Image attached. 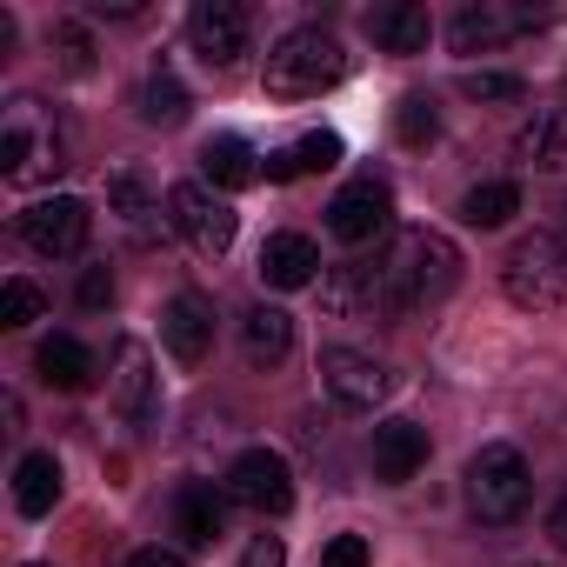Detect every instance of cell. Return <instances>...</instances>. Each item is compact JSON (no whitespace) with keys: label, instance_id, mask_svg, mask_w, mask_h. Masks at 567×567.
I'll use <instances>...</instances> for the list:
<instances>
[{"label":"cell","instance_id":"6da1fadb","mask_svg":"<svg viewBox=\"0 0 567 567\" xmlns=\"http://www.w3.org/2000/svg\"><path fill=\"white\" fill-rule=\"evenodd\" d=\"M461 280V254L447 234L434 227H401L381 254V288H388V321H408V315H427L454 295Z\"/></svg>","mask_w":567,"mask_h":567},{"label":"cell","instance_id":"7a4b0ae2","mask_svg":"<svg viewBox=\"0 0 567 567\" xmlns=\"http://www.w3.org/2000/svg\"><path fill=\"white\" fill-rule=\"evenodd\" d=\"M0 174L14 187H48L54 174H68V127L54 121L48 101L21 94L0 114Z\"/></svg>","mask_w":567,"mask_h":567},{"label":"cell","instance_id":"3957f363","mask_svg":"<svg viewBox=\"0 0 567 567\" xmlns=\"http://www.w3.org/2000/svg\"><path fill=\"white\" fill-rule=\"evenodd\" d=\"M341 81H348V48L328 28H295L267 48V74H260L267 101H315Z\"/></svg>","mask_w":567,"mask_h":567},{"label":"cell","instance_id":"277c9868","mask_svg":"<svg viewBox=\"0 0 567 567\" xmlns=\"http://www.w3.org/2000/svg\"><path fill=\"white\" fill-rule=\"evenodd\" d=\"M534 501V474H527V454L507 447V441H487L474 461H467V507L481 527H514Z\"/></svg>","mask_w":567,"mask_h":567},{"label":"cell","instance_id":"5b68a950","mask_svg":"<svg viewBox=\"0 0 567 567\" xmlns=\"http://www.w3.org/2000/svg\"><path fill=\"white\" fill-rule=\"evenodd\" d=\"M501 288H507V301L527 308V315L560 308V301H567V240L547 234V227L520 234V240L507 247V260H501Z\"/></svg>","mask_w":567,"mask_h":567},{"label":"cell","instance_id":"8992f818","mask_svg":"<svg viewBox=\"0 0 567 567\" xmlns=\"http://www.w3.org/2000/svg\"><path fill=\"white\" fill-rule=\"evenodd\" d=\"M227 501L234 507H247V514H260V520H280L295 507V467L280 461L274 447H247V454H234V467H227Z\"/></svg>","mask_w":567,"mask_h":567},{"label":"cell","instance_id":"52a82bcc","mask_svg":"<svg viewBox=\"0 0 567 567\" xmlns=\"http://www.w3.org/2000/svg\"><path fill=\"white\" fill-rule=\"evenodd\" d=\"M167 220H174V234H181L194 254H207V260H220V254L234 247V227H240V214H234L207 181H181V187L167 194Z\"/></svg>","mask_w":567,"mask_h":567},{"label":"cell","instance_id":"ba28073f","mask_svg":"<svg viewBox=\"0 0 567 567\" xmlns=\"http://www.w3.org/2000/svg\"><path fill=\"white\" fill-rule=\"evenodd\" d=\"M87 227H94V214H87V200H74V194L28 200V207L14 214V234H21L34 254H48V260L81 254V247H87Z\"/></svg>","mask_w":567,"mask_h":567},{"label":"cell","instance_id":"9c48e42d","mask_svg":"<svg viewBox=\"0 0 567 567\" xmlns=\"http://www.w3.org/2000/svg\"><path fill=\"white\" fill-rule=\"evenodd\" d=\"M547 14L540 8H520V0H474V8H461L447 21V41L454 54H487V48H507L520 34H534Z\"/></svg>","mask_w":567,"mask_h":567},{"label":"cell","instance_id":"30bf717a","mask_svg":"<svg viewBox=\"0 0 567 567\" xmlns=\"http://www.w3.org/2000/svg\"><path fill=\"white\" fill-rule=\"evenodd\" d=\"M321 388H328L334 408L374 414V408L388 401L394 374H388V361H374V354H361V348H328V354H321Z\"/></svg>","mask_w":567,"mask_h":567},{"label":"cell","instance_id":"8fae6325","mask_svg":"<svg viewBox=\"0 0 567 567\" xmlns=\"http://www.w3.org/2000/svg\"><path fill=\"white\" fill-rule=\"evenodd\" d=\"M187 41L194 54L214 68V74H234L254 48V28H247V8H234V0H200V8L187 14Z\"/></svg>","mask_w":567,"mask_h":567},{"label":"cell","instance_id":"7c38bea8","mask_svg":"<svg viewBox=\"0 0 567 567\" xmlns=\"http://www.w3.org/2000/svg\"><path fill=\"white\" fill-rule=\"evenodd\" d=\"M394 227V194H388V181H348L334 200H328V234L334 240H348V247H368L374 234H388Z\"/></svg>","mask_w":567,"mask_h":567},{"label":"cell","instance_id":"4fadbf2b","mask_svg":"<svg viewBox=\"0 0 567 567\" xmlns=\"http://www.w3.org/2000/svg\"><path fill=\"white\" fill-rule=\"evenodd\" d=\"M114 414L134 434H147L161 421V374H154V354L141 341H121V354H114Z\"/></svg>","mask_w":567,"mask_h":567},{"label":"cell","instance_id":"5bb4252c","mask_svg":"<svg viewBox=\"0 0 567 567\" xmlns=\"http://www.w3.org/2000/svg\"><path fill=\"white\" fill-rule=\"evenodd\" d=\"M321 308L334 321H388V288H381V260H348L321 280Z\"/></svg>","mask_w":567,"mask_h":567},{"label":"cell","instance_id":"9a60e30c","mask_svg":"<svg viewBox=\"0 0 567 567\" xmlns=\"http://www.w3.org/2000/svg\"><path fill=\"white\" fill-rule=\"evenodd\" d=\"M214 301L207 295H174L167 308H161V341H167V354L181 361V368H200L207 354H214Z\"/></svg>","mask_w":567,"mask_h":567},{"label":"cell","instance_id":"2e32d148","mask_svg":"<svg viewBox=\"0 0 567 567\" xmlns=\"http://www.w3.org/2000/svg\"><path fill=\"white\" fill-rule=\"evenodd\" d=\"M368 461H374V481L401 487L427 467V427L421 421H381L374 441H368Z\"/></svg>","mask_w":567,"mask_h":567},{"label":"cell","instance_id":"e0dca14e","mask_svg":"<svg viewBox=\"0 0 567 567\" xmlns=\"http://www.w3.org/2000/svg\"><path fill=\"white\" fill-rule=\"evenodd\" d=\"M227 487H214V481H187L181 494H174V534L187 540V547H214L220 534H227Z\"/></svg>","mask_w":567,"mask_h":567},{"label":"cell","instance_id":"ac0fdd59","mask_svg":"<svg viewBox=\"0 0 567 567\" xmlns=\"http://www.w3.org/2000/svg\"><path fill=\"white\" fill-rule=\"evenodd\" d=\"M240 354H247V368H260V374H274L280 361L295 354V315L288 308H247V321H240Z\"/></svg>","mask_w":567,"mask_h":567},{"label":"cell","instance_id":"d6986e66","mask_svg":"<svg viewBox=\"0 0 567 567\" xmlns=\"http://www.w3.org/2000/svg\"><path fill=\"white\" fill-rule=\"evenodd\" d=\"M368 41L381 54H427L434 21H427V8H414V0H388V8L368 14Z\"/></svg>","mask_w":567,"mask_h":567},{"label":"cell","instance_id":"ffe728a7","mask_svg":"<svg viewBox=\"0 0 567 567\" xmlns=\"http://www.w3.org/2000/svg\"><path fill=\"white\" fill-rule=\"evenodd\" d=\"M315 267H321V247L308 234H267V247H260V280H267V288H280V295L308 288Z\"/></svg>","mask_w":567,"mask_h":567},{"label":"cell","instance_id":"44dd1931","mask_svg":"<svg viewBox=\"0 0 567 567\" xmlns=\"http://www.w3.org/2000/svg\"><path fill=\"white\" fill-rule=\"evenodd\" d=\"M200 174H207V187H220V194H240V187H254L260 174H267V161L240 141V134H214L207 147H200Z\"/></svg>","mask_w":567,"mask_h":567},{"label":"cell","instance_id":"7402d4cb","mask_svg":"<svg viewBox=\"0 0 567 567\" xmlns=\"http://www.w3.org/2000/svg\"><path fill=\"white\" fill-rule=\"evenodd\" d=\"M514 161L520 167H540V174L567 167V107L560 101L554 107H534V121L514 134Z\"/></svg>","mask_w":567,"mask_h":567},{"label":"cell","instance_id":"603a6c76","mask_svg":"<svg viewBox=\"0 0 567 567\" xmlns=\"http://www.w3.org/2000/svg\"><path fill=\"white\" fill-rule=\"evenodd\" d=\"M34 368H41V381L61 388V394H87V388H94V354H87V341H74V334H48L41 354H34Z\"/></svg>","mask_w":567,"mask_h":567},{"label":"cell","instance_id":"cb8c5ba5","mask_svg":"<svg viewBox=\"0 0 567 567\" xmlns=\"http://www.w3.org/2000/svg\"><path fill=\"white\" fill-rule=\"evenodd\" d=\"M54 501H61V461L54 454H21V467H14V507L28 520H41Z\"/></svg>","mask_w":567,"mask_h":567},{"label":"cell","instance_id":"d4e9b609","mask_svg":"<svg viewBox=\"0 0 567 567\" xmlns=\"http://www.w3.org/2000/svg\"><path fill=\"white\" fill-rule=\"evenodd\" d=\"M341 161V141L334 134H301L295 147L267 154V181H301V174H328Z\"/></svg>","mask_w":567,"mask_h":567},{"label":"cell","instance_id":"484cf974","mask_svg":"<svg viewBox=\"0 0 567 567\" xmlns=\"http://www.w3.org/2000/svg\"><path fill=\"white\" fill-rule=\"evenodd\" d=\"M141 121H147V127H181V121H187V87H181V74H174L167 61L141 81Z\"/></svg>","mask_w":567,"mask_h":567},{"label":"cell","instance_id":"4316f807","mask_svg":"<svg viewBox=\"0 0 567 567\" xmlns=\"http://www.w3.org/2000/svg\"><path fill=\"white\" fill-rule=\"evenodd\" d=\"M520 214V187L514 181H481V187H467V200H461V220L467 227H507Z\"/></svg>","mask_w":567,"mask_h":567},{"label":"cell","instance_id":"83f0119b","mask_svg":"<svg viewBox=\"0 0 567 567\" xmlns=\"http://www.w3.org/2000/svg\"><path fill=\"white\" fill-rule=\"evenodd\" d=\"M107 207L127 220V227H147L161 207H154V187L141 181V167H121V174H107Z\"/></svg>","mask_w":567,"mask_h":567},{"label":"cell","instance_id":"f1b7e54d","mask_svg":"<svg viewBox=\"0 0 567 567\" xmlns=\"http://www.w3.org/2000/svg\"><path fill=\"white\" fill-rule=\"evenodd\" d=\"M41 315H48V295L34 288L28 274H14L8 288H0V328H34Z\"/></svg>","mask_w":567,"mask_h":567},{"label":"cell","instance_id":"f546056e","mask_svg":"<svg viewBox=\"0 0 567 567\" xmlns=\"http://www.w3.org/2000/svg\"><path fill=\"white\" fill-rule=\"evenodd\" d=\"M394 134H401L408 147H427V141L441 134V114H434V101H427V94H408V101L394 107Z\"/></svg>","mask_w":567,"mask_h":567},{"label":"cell","instance_id":"4dcf8cb0","mask_svg":"<svg viewBox=\"0 0 567 567\" xmlns=\"http://www.w3.org/2000/svg\"><path fill=\"white\" fill-rule=\"evenodd\" d=\"M461 94H467V101H487V107H514V101L527 94V81H520V74H487V68H481V74H461Z\"/></svg>","mask_w":567,"mask_h":567},{"label":"cell","instance_id":"1f68e13d","mask_svg":"<svg viewBox=\"0 0 567 567\" xmlns=\"http://www.w3.org/2000/svg\"><path fill=\"white\" fill-rule=\"evenodd\" d=\"M48 41H54V48H61V61H68V68H74V74H87V68H94V41H87V34H81V28H74V21H61V28H54V34H48Z\"/></svg>","mask_w":567,"mask_h":567},{"label":"cell","instance_id":"d6a6232c","mask_svg":"<svg viewBox=\"0 0 567 567\" xmlns=\"http://www.w3.org/2000/svg\"><path fill=\"white\" fill-rule=\"evenodd\" d=\"M374 554H368V540L361 534H334L328 547H321V567H368Z\"/></svg>","mask_w":567,"mask_h":567},{"label":"cell","instance_id":"836d02e7","mask_svg":"<svg viewBox=\"0 0 567 567\" xmlns=\"http://www.w3.org/2000/svg\"><path fill=\"white\" fill-rule=\"evenodd\" d=\"M240 567H288V547H280V534H254L247 554H240Z\"/></svg>","mask_w":567,"mask_h":567},{"label":"cell","instance_id":"e575fe53","mask_svg":"<svg viewBox=\"0 0 567 567\" xmlns=\"http://www.w3.org/2000/svg\"><path fill=\"white\" fill-rule=\"evenodd\" d=\"M114 301V274L107 267H87L81 274V308H107Z\"/></svg>","mask_w":567,"mask_h":567},{"label":"cell","instance_id":"d590c367","mask_svg":"<svg viewBox=\"0 0 567 567\" xmlns=\"http://www.w3.org/2000/svg\"><path fill=\"white\" fill-rule=\"evenodd\" d=\"M127 567H187V554L181 547H134Z\"/></svg>","mask_w":567,"mask_h":567},{"label":"cell","instance_id":"8d00e7d4","mask_svg":"<svg viewBox=\"0 0 567 567\" xmlns=\"http://www.w3.org/2000/svg\"><path fill=\"white\" fill-rule=\"evenodd\" d=\"M94 14H107V21H141V0H94Z\"/></svg>","mask_w":567,"mask_h":567},{"label":"cell","instance_id":"74e56055","mask_svg":"<svg viewBox=\"0 0 567 567\" xmlns=\"http://www.w3.org/2000/svg\"><path fill=\"white\" fill-rule=\"evenodd\" d=\"M547 540L567 547V487H560V501H554V514H547Z\"/></svg>","mask_w":567,"mask_h":567}]
</instances>
